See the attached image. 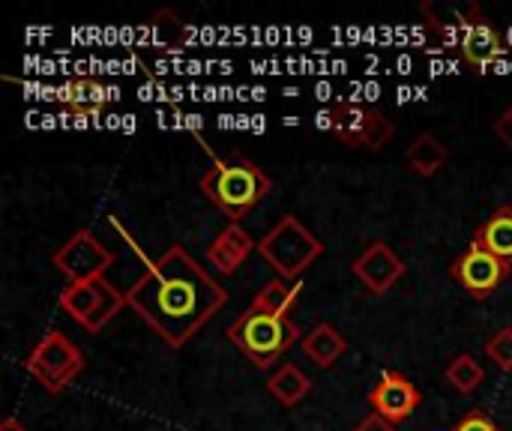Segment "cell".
I'll return each instance as SVG.
<instances>
[{"label": "cell", "mask_w": 512, "mask_h": 431, "mask_svg": "<svg viewBox=\"0 0 512 431\" xmlns=\"http://www.w3.org/2000/svg\"><path fill=\"white\" fill-rule=\"evenodd\" d=\"M297 336H300V330H297L294 321L264 315V312H258L252 306L228 327V339L258 369H270L276 360H282L291 351V345L297 342Z\"/></svg>", "instance_id": "cell-3"}, {"label": "cell", "mask_w": 512, "mask_h": 431, "mask_svg": "<svg viewBox=\"0 0 512 431\" xmlns=\"http://www.w3.org/2000/svg\"><path fill=\"white\" fill-rule=\"evenodd\" d=\"M423 12L432 18L435 27H444V30L459 33V39H462L474 24L486 21L483 12H480L474 3H459V6H432V3H423Z\"/></svg>", "instance_id": "cell-19"}, {"label": "cell", "mask_w": 512, "mask_h": 431, "mask_svg": "<svg viewBox=\"0 0 512 431\" xmlns=\"http://www.w3.org/2000/svg\"><path fill=\"white\" fill-rule=\"evenodd\" d=\"M114 255L90 234V231H78L72 234L57 252H54V267L72 282H87V279H99L105 276V270L111 267Z\"/></svg>", "instance_id": "cell-9"}, {"label": "cell", "mask_w": 512, "mask_h": 431, "mask_svg": "<svg viewBox=\"0 0 512 431\" xmlns=\"http://www.w3.org/2000/svg\"><path fill=\"white\" fill-rule=\"evenodd\" d=\"M267 387H270V393H273L285 408H294V405H300V402L309 396L312 381H309L294 363H285V366H279V369L270 375Z\"/></svg>", "instance_id": "cell-18"}, {"label": "cell", "mask_w": 512, "mask_h": 431, "mask_svg": "<svg viewBox=\"0 0 512 431\" xmlns=\"http://www.w3.org/2000/svg\"><path fill=\"white\" fill-rule=\"evenodd\" d=\"M258 249V243L252 240V234L246 228H240V222H231L225 231H219V237L207 246V261L216 267V273L231 276L240 270V264Z\"/></svg>", "instance_id": "cell-12"}, {"label": "cell", "mask_w": 512, "mask_h": 431, "mask_svg": "<svg viewBox=\"0 0 512 431\" xmlns=\"http://www.w3.org/2000/svg\"><path fill=\"white\" fill-rule=\"evenodd\" d=\"M477 243L512 264V207L495 210L477 231Z\"/></svg>", "instance_id": "cell-17"}, {"label": "cell", "mask_w": 512, "mask_h": 431, "mask_svg": "<svg viewBox=\"0 0 512 431\" xmlns=\"http://www.w3.org/2000/svg\"><path fill=\"white\" fill-rule=\"evenodd\" d=\"M225 303L228 291L183 246H171L126 294V306L171 348H183Z\"/></svg>", "instance_id": "cell-1"}, {"label": "cell", "mask_w": 512, "mask_h": 431, "mask_svg": "<svg viewBox=\"0 0 512 431\" xmlns=\"http://www.w3.org/2000/svg\"><path fill=\"white\" fill-rule=\"evenodd\" d=\"M408 168L420 177H432L444 168V162L450 159L447 144H441V138H435L432 132H423L414 138V144L408 147Z\"/></svg>", "instance_id": "cell-16"}, {"label": "cell", "mask_w": 512, "mask_h": 431, "mask_svg": "<svg viewBox=\"0 0 512 431\" xmlns=\"http://www.w3.org/2000/svg\"><path fill=\"white\" fill-rule=\"evenodd\" d=\"M321 252V240L297 216H282L258 243V255L279 273V279L288 282H297L321 258Z\"/></svg>", "instance_id": "cell-4"}, {"label": "cell", "mask_w": 512, "mask_h": 431, "mask_svg": "<svg viewBox=\"0 0 512 431\" xmlns=\"http://www.w3.org/2000/svg\"><path fill=\"white\" fill-rule=\"evenodd\" d=\"M486 354L495 360V366L501 372H512V330H501L489 339Z\"/></svg>", "instance_id": "cell-22"}, {"label": "cell", "mask_w": 512, "mask_h": 431, "mask_svg": "<svg viewBox=\"0 0 512 431\" xmlns=\"http://www.w3.org/2000/svg\"><path fill=\"white\" fill-rule=\"evenodd\" d=\"M354 276L369 288V294H375V297H381V294H387L402 276H405V264H402V258L387 246V243H372L357 261H354Z\"/></svg>", "instance_id": "cell-11"}, {"label": "cell", "mask_w": 512, "mask_h": 431, "mask_svg": "<svg viewBox=\"0 0 512 431\" xmlns=\"http://www.w3.org/2000/svg\"><path fill=\"white\" fill-rule=\"evenodd\" d=\"M369 405L378 417L399 426L420 408V390L399 372H384L381 381L369 390Z\"/></svg>", "instance_id": "cell-10"}, {"label": "cell", "mask_w": 512, "mask_h": 431, "mask_svg": "<svg viewBox=\"0 0 512 431\" xmlns=\"http://www.w3.org/2000/svg\"><path fill=\"white\" fill-rule=\"evenodd\" d=\"M273 183L270 177L249 159H231V162H216L204 177H201V192L231 219L240 222L249 216L267 195Z\"/></svg>", "instance_id": "cell-2"}, {"label": "cell", "mask_w": 512, "mask_h": 431, "mask_svg": "<svg viewBox=\"0 0 512 431\" xmlns=\"http://www.w3.org/2000/svg\"><path fill=\"white\" fill-rule=\"evenodd\" d=\"M300 291H303L300 282L273 279V282H267V285L255 294L252 309H258V312H264V315H273V318H288V312H291V309L297 306V300H300Z\"/></svg>", "instance_id": "cell-15"}, {"label": "cell", "mask_w": 512, "mask_h": 431, "mask_svg": "<svg viewBox=\"0 0 512 431\" xmlns=\"http://www.w3.org/2000/svg\"><path fill=\"white\" fill-rule=\"evenodd\" d=\"M459 48H462V54H465L468 63L486 66V63H492V60H498L504 54V39H501V33L489 21H480V24H474L459 39Z\"/></svg>", "instance_id": "cell-14"}, {"label": "cell", "mask_w": 512, "mask_h": 431, "mask_svg": "<svg viewBox=\"0 0 512 431\" xmlns=\"http://www.w3.org/2000/svg\"><path fill=\"white\" fill-rule=\"evenodd\" d=\"M75 111H84V108H99L102 102H105V96H102V87L99 84H93V81H72L69 87H66V96H63Z\"/></svg>", "instance_id": "cell-21"}, {"label": "cell", "mask_w": 512, "mask_h": 431, "mask_svg": "<svg viewBox=\"0 0 512 431\" xmlns=\"http://www.w3.org/2000/svg\"><path fill=\"white\" fill-rule=\"evenodd\" d=\"M333 132L348 147L381 150L393 138L396 126H393L390 114H384L381 108L342 102L333 108Z\"/></svg>", "instance_id": "cell-7"}, {"label": "cell", "mask_w": 512, "mask_h": 431, "mask_svg": "<svg viewBox=\"0 0 512 431\" xmlns=\"http://www.w3.org/2000/svg\"><path fill=\"white\" fill-rule=\"evenodd\" d=\"M354 431H396V426H393V423H387L384 417L372 414V417H366L360 426H354Z\"/></svg>", "instance_id": "cell-25"}, {"label": "cell", "mask_w": 512, "mask_h": 431, "mask_svg": "<svg viewBox=\"0 0 512 431\" xmlns=\"http://www.w3.org/2000/svg\"><path fill=\"white\" fill-rule=\"evenodd\" d=\"M0 431H27V429H24V426H21L18 420H12V417H9V420H3Z\"/></svg>", "instance_id": "cell-26"}, {"label": "cell", "mask_w": 512, "mask_h": 431, "mask_svg": "<svg viewBox=\"0 0 512 431\" xmlns=\"http://www.w3.org/2000/svg\"><path fill=\"white\" fill-rule=\"evenodd\" d=\"M123 303L126 297L105 276L72 282L60 291V309L90 333H99L123 309Z\"/></svg>", "instance_id": "cell-6"}, {"label": "cell", "mask_w": 512, "mask_h": 431, "mask_svg": "<svg viewBox=\"0 0 512 431\" xmlns=\"http://www.w3.org/2000/svg\"><path fill=\"white\" fill-rule=\"evenodd\" d=\"M300 348H303V354L315 366L330 369L336 360H342V354L348 351V342H345V336L333 324H318L309 336H303Z\"/></svg>", "instance_id": "cell-13"}, {"label": "cell", "mask_w": 512, "mask_h": 431, "mask_svg": "<svg viewBox=\"0 0 512 431\" xmlns=\"http://www.w3.org/2000/svg\"><path fill=\"white\" fill-rule=\"evenodd\" d=\"M24 366L42 384V390H48L51 396H57V393H63L81 375L84 354L78 351V345L66 333L51 330L48 336H42L36 342V348L27 354Z\"/></svg>", "instance_id": "cell-5"}, {"label": "cell", "mask_w": 512, "mask_h": 431, "mask_svg": "<svg viewBox=\"0 0 512 431\" xmlns=\"http://www.w3.org/2000/svg\"><path fill=\"white\" fill-rule=\"evenodd\" d=\"M495 135H498V138H501V141H504V144L512 150V105L504 111V114H501V117H498V120H495Z\"/></svg>", "instance_id": "cell-24"}, {"label": "cell", "mask_w": 512, "mask_h": 431, "mask_svg": "<svg viewBox=\"0 0 512 431\" xmlns=\"http://www.w3.org/2000/svg\"><path fill=\"white\" fill-rule=\"evenodd\" d=\"M512 273L510 261H501L498 255H492L489 249H483L477 240L468 246V252L453 264V276L456 282L474 297V300H486L492 297L504 279Z\"/></svg>", "instance_id": "cell-8"}, {"label": "cell", "mask_w": 512, "mask_h": 431, "mask_svg": "<svg viewBox=\"0 0 512 431\" xmlns=\"http://www.w3.org/2000/svg\"><path fill=\"white\" fill-rule=\"evenodd\" d=\"M453 431H501L495 426V420L486 411H471L459 420V426Z\"/></svg>", "instance_id": "cell-23"}, {"label": "cell", "mask_w": 512, "mask_h": 431, "mask_svg": "<svg viewBox=\"0 0 512 431\" xmlns=\"http://www.w3.org/2000/svg\"><path fill=\"white\" fill-rule=\"evenodd\" d=\"M447 381H450L459 393L471 396V393H477L480 384L486 381V369H483L480 360H474L471 354H459V357L447 366Z\"/></svg>", "instance_id": "cell-20"}]
</instances>
